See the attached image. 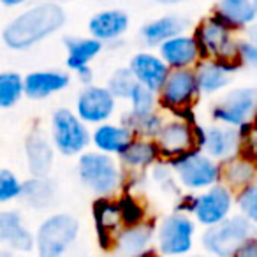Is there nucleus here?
<instances>
[{
	"mask_svg": "<svg viewBox=\"0 0 257 257\" xmlns=\"http://www.w3.org/2000/svg\"><path fill=\"white\" fill-rule=\"evenodd\" d=\"M185 27V22L176 16H166V18L155 20V22L148 23L143 29V37L150 44L166 43V41L176 37Z\"/></svg>",
	"mask_w": 257,
	"mask_h": 257,
	"instance_id": "obj_26",
	"label": "nucleus"
},
{
	"mask_svg": "<svg viewBox=\"0 0 257 257\" xmlns=\"http://www.w3.org/2000/svg\"><path fill=\"white\" fill-rule=\"evenodd\" d=\"M234 257H257V241L255 239L246 241L245 245L234 253Z\"/></svg>",
	"mask_w": 257,
	"mask_h": 257,
	"instance_id": "obj_39",
	"label": "nucleus"
},
{
	"mask_svg": "<svg viewBox=\"0 0 257 257\" xmlns=\"http://www.w3.org/2000/svg\"><path fill=\"white\" fill-rule=\"evenodd\" d=\"M159 2H164V4H169V2H180V0H159Z\"/></svg>",
	"mask_w": 257,
	"mask_h": 257,
	"instance_id": "obj_43",
	"label": "nucleus"
},
{
	"mask_svg": "<svg viewBox=\"0 0 257 257\" xmlns=\"http://www.w3.org/2000/svg\"><path fill=\"white\" fill-rule=\"evenodd\" d=\"M199 43L192 37L176 36L162 44V57L173 67H187L197 58Z\"/></svg>",
	"mask_w": 257,
	"mask_h": 257,
	"instance_id": "obj_18",
	"label": "nucleus"
},
{
	"mask_svg": "<svg viewBox=\"0 0 257 257\" xmlns=\"http://www.w3.org/2000/svg\"><path fill=\"white\" fill-rule=\"evenodd\" d=\"M257 178V166L250 159H234L224 169V180L232 189H248Z\"/></svg>",
	"mask_w": 257,
	"mask_h": 257,
	"instance_id": "obj_25",
	"label": "nucleus"
},
{
	"mask_svg": "<svg viewBox=\"0 0 257 257\" xmlns=\"http://www.w3.org/2000/svg\"><path fill=\"white\" fill-rule=\"evenodd\" d=\"M53 138L58 150L65 155L81 152L88 143L85 125L69 109H58L53 116Z\"/></svg>",
	"mask_w": 257,
	"mask_h": 257,
	"instance_id": "obj_5",
	"label": "nucleus"
},
{
	"mask_svg": "<svg viewBox=\"0 0 257 257\" xmlns=\"http://www.w3.org/2000/svg\"><path fill=\"white\" fill-rule=\"evenodd\" d=\"M118 206H120L121 215H123V222L128 225H136L138 222L141 220V217H143V210H141L136 201L131 199V197H123Z\"/></svg>",
	"mask_w": 257,
	"mask_h": 257,
	"instance_id": "obj_36",
	"label": "nucleus"
},
{
	"mask_svg": "<svg viewBox=\"0 0 257 257\" xmlns=\"http://www.w3.org/2000/svg\"><path fill=\"white\" fill-rule=\"evenodd\" d=\"M131 71L134 72L138 83L148 86L152 92H154V90H161L169 76L168 65H166L161 58L154 57V55H148V53L136 55L133 60Z\"/></svg>",
	"mask_w": 257,
	"mask_h": 257,
	"instance_id": "obj_14",
	"label": "nucleus"
},
{
	"mask_svg": "<svg viewBox=\"0 0 257 257\" xmlns=\"http://www.w3.org/2000/svg\"><path fill=\"white\" fill-rule=\"evenodd\" d=\"M138 85V79L133 71L127 69H120L116 71L109 79V90L113 95L118 97H131Z\"/></svg>",
	"mask_w": 257,
	"mask_h": 257,
	"instance_id": "obj_32",
	"label": "nucleus"
},
{
	"mask_svg": "<svg viewBox=\"0 0 257 257\" xmlns=\"http://www.w3.org/2000/svg\"><path fill=\"white\" fill-rule=\"evenodd\" d=\"M64 11L57 4H43L11 22L4 30V41L9 48L25 50L60 29Z\"/></svg>",
	"mask_w": 257,
	"mask_h": 257,
	"instance_id": "obj_1",
	"label": "nucleus"
},
{
	"mask_svg": "<svg viewBox=\"0 0 257 257\" xmlns=\"http://www.w3.org/2000/svg\"><path fill=\"white\" fill-rule=\"evenodd\" d=\"M257 107V88H238L229 92L215 106L213 116L229 125H243Z\"/></svg>",
	"mask_w": 257,
	"mask_h": 257,
	"instance_id": "obj_6",
	"label": "nucleus"
},
{
	"mask_svg": "<svg viewBox=\"0 0 257 257\" xmlns=\"http://www.w3.org/2000/svg\"><path fill=\"white\" fill-rule=\"evenodd\" d=\"M121 220H123V215L118 204L107 203V201H99L95 204L97 232L104 246H107V241H111V236L120 227Z\"/></svg>",
	"mask_w": 257,
	"mask_h": 257,
	"instance_id": "obj_23",
	"label": "nucleus"
},
{
	"mask_svg": "<svg viewBox=\"0 0 257 257\" xmlns=\"http://www.w3.org/2000/svg\"><path fill=\"white\" fill-rule=\"evenodd\" d=\"M22 194L29 204H32V206H36V208H44L51 203L53 185L44 178H36L23 185Z\"/></svg>",
	"mask_w": 257,
	"mask_h": 257,
	"instance_id": "obj_30",
	"label": "nucleus"
},
{
	"mask_svg": "<svg viewBox=\"0 0 257 257\" xmlns=\"http://www.w3.org/2000/svg\"><path fill=\"white\" fill-rule=\"evenodd\" d=\"M239 208L246 218L257 222V183L245 189L239 196Z\"/></svg>",
	"mask_w": 257,
	"mask_h": 257,
	"instance_id": "obj_35",
	"label": "nucleus"
},
{
	"mask_svg": "<svg viewBox=\"0 0 257 257\" xmlns=\"http://www.w3.org/2000/svg\"><path fill=\"white\" fill-rule=\"evenodd\" d=\"M69 78L62 72H32L25 79V92L32 99H43L65 88Z\"/></svg>",
	"mask_w": 257,
	"mask_h": 257,
	"instance_id": "obj_20",
	"label": "nucleus"
},
{
	"mask_svg": "<svg viewBox=\"0 0 257 257\" xmlns=\"http://www.w3.org/2000/svg\"><path fill=\"white\" fill-rule=\"evenodd\" d=\"M245 150H246V155H248L252 161H257V128L252 131L248 134L245 141Z\"/></svg>",
	"mask_w": 257,
	"mask_h": 257,
	"instance_id": "obj_38",
	"label": "nucleus"
},
{
	"mask_svg": "<svg viewBox=\"0 0 257 257\" xmlns=\"http://www.w3.org/2000/svg\"><path fill=\"white\" fill-rule=\"evenodd\" d=\"M0 257H15V255H11V253H8V252H2V255Z\"/></svg>",
	"mask_w": 257,
	"mask_h": 257,
	"instance_id": "obj_44",
	"label": "nucleus"
},
{
	"mask_svg": "<svg viewBox=\"0 0 257 257\" xmlns=\"http://www.w3.org/2000/svg\"><path fill=\"white\" fill-rule=\"evenodd\" d=\"M78 234V220L72 215L60 213L50 217L37 232L39 257H60Z\"/></svg>",
	"mask_w": 257,
	"mask_h": 257,
	"instance_id": "obj_3",
	"label": "nucleus"
},
{
	"mask_svg": "<svg viewBox=\"0 0 257 257\" xmlns=\"http://www.w3.org/2000/svg\"><path fill=\"white\" fill-rule=\"evenodd\" d=\"M199 46L206 51L208 55H213L220 60H232L239 58V46L232 43L229 30L225 23L218 20H206L199 29Z\"/></svg>",
	"mask_w": 257,
	"mask_h": 257,
	"instance_id": "obj_8",
	"label": "nucleus"
},
{
	"mask_svg": "<svg viewBox=\"0 0 257 257\" xmlns=\"http://www.w3.org/2000/svg\"><path fill=\"white\" fill-rule=\"evenodd\" d=\"M67 65L71 69H78L79 71V69L86 67V64L99 53L102 44H100L99 39H72L67 41Z\"/></svg>",
	"mask_w": 257,
	"mask_h": 257,
	"instance_id": "obj_27",
	"label": "nucleus"
},
{
	"mask_svg": "<svg viewBox=\"0 0 257 257\" xmlns=\"http://www.w3.org/2000/svg\"><path fill=\"white\" fill-rule=\"evenodd\" d=\"M133 114H150L154 109V95H152V90L148 86L138 83L136 88H134L133 95Z\"/></svg>",
	"mask_w": 257,
	"mask_h": 257,
	"instance_id": "obj_33",
	"label": "nucleus"
},
{
	"mask_svg": "<svg viewBox=\"0 0 257 257\" xmlns=\"http://www.w3.org/2000/svg\"><path fill=\"white\" fill-rule=\"evenodd\" d=\"M208 155L217 159L229 157L234 154V150L239 145V134L234 128H210L206 133V138L203 141Z\"/></svg>",
	"mask_w": 257,
	"mask_h": 257,
	"instance_id": "obj_21",
	"label": "nucleus"
},
{
	"mask_svg": "<svg viewBox=\"0 0 257 257\" xmlns=\"http://www.w3.org/2000/svg\"><path fill=\"white\" fill-rule=\"evenodd\" d=\"M253 6H255V11H257V0H253Z\"/></svg>",
	"mask_w": 257,
	"mask_h": 257,
	"instance_id": "obj_45",
	"label": "nucleus"
},
{
	"mask_svg": "<svg viewBox=\"0 0 257 257\" xmlns=\"http://www.w3.org/2000/svg\"><path fill=\"white\" fill-rule=\"evenodd\" d=\"M25 83L22 81L18 74L15 72H4L0 76V106L9 107L20 99Z\"/></svg>",
	"mask_w": 257,
	"mask_h": 257,
	"instance_id": "obj_31",
	"label": "nucleus"
},
{
	"mask_svg": "<svg viewBox=\"0 0 257 257\" xmlns=\"http://www.w3.org/2000/svg\"><path fill=\"white\" fill-rule=\"evenodd\" d=\"M197 90H199L197 76L189 69H176L169 72L162 86V100L173 109H183L192 102Z\"/></svg>",
	"mask_w": 257,
	"mask_h": 257,
	"instance_id": "obj_9",
	"label": "nucleus"
},
{
	"mask_svg": "<svg viewBox=\"0 0 257 257\" xmlns=\"http://www.w3.org/2000/svg\"><path fill=\"white\" fill-rule=\"evenodd\" d=\"M196 145L194 131L185 121H171L162 125L157 134V147L166 157H183Z\"/></svg>",
	"mask_w": 257,
	"mask_h": 257,
	"instance_id": "obj_11",
	"label": "nucleus"
},
{
	"mask_svg": "<svg viewBox=\"0 0 257 257\" xmlns=\"http://www.w3.org/2000/svg\"><path fill=\"white\" fill-rule=\"evenodd\" d=\"M248 37H250V41H252V44H257V25L248 30Z\"/></svg>",
	"mask_w": 257,
	"mask_h": 257,
	"instance_id": "obj_40",
	"label": "nucleus"
},
{
	"mask_svg": "<svg viewBox=\"0 0 257 257\" xmlns=\"http://www.w3.org/2000/svg\"><path fill=\"white\" fill-rule=\"evenodd\" d=\"M231 208V194L225 187H213L196 201V215L199 222L215 225L224 222Z\"/></svg>",
	"mask_w": 257,
	"mask_h": 257,
	"instance_id": "obj_13",
	"label": "nucleus"
},
{
	"mask_svg": "<svg viewBox=\"0 0 257 257\" xmlns=\"http://www.w3.org/2000/svg\"><path fill=\"white\" fill-rule=\"evenodd\" d=\"M218 18L229 25H246L255 18L257 11L252 0H220L217 6Z\"/></svg>",
	"mask_w": 257,
	"mask_h": 257,
	"instance_id": "obj_24",
	"label": "nucleus"
},
{
	"mask_svg": "<svg viewBox=\"0 0 257 257\" xmlns=\"http://www.w3.org/2000/svg\"><path fill=\"white\" fill-rule=\"evenodd\" d=\"M194 224L185 215H171L162 222L159 229V245L164 253L180 255L185 253L192 246Z\"/></svg>",
	"mask_w": 257,
	"mask_h": 257,
	"instance_id": "obj_7",
	"label": "nucleus"
},
{
	"mask_svg": "<svg viewBox=\"0 0 257 257\" xmlns=\"http://www.w3.org/2000/svg\"><path fill=\"white\" fill-rule=\"evenodd\" d=\"M176 171L183 185L190 189H201L208 187L218 178V168L211 159L203 157L199 154L183 155L176 162Z\"/></svg>",
	"mask_w": 257,
	"mask_h": 257,
	"instance_id": "obj_10",
	"label": "nucleus"
},
{
	"mask_svg": "<svg viewBox=\"0 0 257 257\" xmlns=\"http://www.w3.org/2000/svg\"><path fill=\"white\" fill-rule=\"evenodd\" d=\"M79 76H81L83 81H90V71H88L86 67L79 69Z\"/></svg>",
	"mask_w": 257,
	"mask_h": 257,
	"instance_id": "obj_41",
	"label": "nucleus"
},
{
	"mask_svg": "<svg viewBox=\"0 0 257 257\" xmlns=\"http://www.w3.org/2000/svg\"><path fill=\"white\" fill-rule=\"evenodd\" d=\"M114 109V99L111 90L90 86L83 90L78 99V113L86 121H104Z\"/></svg>",
	"mask_w": 257,
	"mask_h": 257,
	"instance_id": "obj_12",
	"label": "nucleus"
},
{
	"mask_svg": "<svg viewBox=\"0 0 257 257\" xmlns=\"http://www.w3.org/2000/svg\"><path fill=\"white\" fill-rule=\"evenodd\" d=\"M145 257H155V255H145Z\"/></svg>",
	"mask_w": 257,
	"mask_h": 257,
	"instance_id": "obj_46",
	"label": "nucleus"
},
{
	"mask_svg": "<svg viewBox=\"0 0 257 257\" xmlns=\"http://www.w3.org/2000/svg\"><path fill=\"white\" fill-rule=\"evenodd\" d=\"M93 143L102 152H118L123 150L133 143V131L128 127H114V125H100L93 134Z\"/></svg>",
	"mask_w": 257,
	"mask_h": 257,
	"instance_id": "obj_22",
	"label": "nucleus"
},
{
	"mask_svg": "<svg viewBox=\"0 0 257 257\" xmlns=\"http://www.w3.org/2000/svg\"><path fill=\"white\" fill-rule=\"evenodd\" d=\"M250 224L243 217H232L215 224L204 232L203 243L211 253L218 257H232L246 243Z\"/></svg>",
	"mask_w": 257,
	"mask_h": 257,
	"instance_id": "obj_2",
	"label": "nucleus"
},
{
	"mask_svg": "<svg viewBox=\"0 0 257 257\" xmlns=\"http://www.w3.org/2000/svg\"><path fill=\"white\" fill-rule=\"evenodd\" d=\"M27 161L36 178H44L53 162V152L46 138L39 133H32L27 140Z\"/></svg>",
	"mask_w": 257,
	"mask_h": 257,
	"instance_id": "obj_17",
	"label": "nucleus"
},
{
	"mask_svg": "<svg viewBox=\"0 0 257 257\" xmlns=\"http://www.w3.org/2000/svg\"><path fill=\"white\" fill-rule=\"evenodd\" d=\"M161 154L157 143H148V141H133L121 154L125 164L136 166V168H145L152 164Z\"/></svg>",
	"mask_w": 257,
	"mask_h": 257,
	"instance_id": "obj_29",
	"label": "nucleus"
},
{
	"mask_svg": "<svg viewBox=\"0 0 257 257\" xmlns=\"http://www.w3.org/2000/svg\"><path fill=\"white\" fill-rule=\"evenodd\" d=\"M23 187L20 185V182L16 180V176L11 171L4 169L0 173V201H9L13 197H16L18 194H22Z\"/></svg>",
	"mask_w": 257,
	"mask_h": 257,
	"instance_id": "obj_34",
	"label": "nucleus"
},
{
	"mask_svg": "<svg viewBox=\"0 0 257 257\" xmlns=\"http://www.w3.org/2000/svg\"><path fill=\"white\" fill-rule=\"evenodd\" d=\"M128 27V18L121 11L99 13L90 22V32L95 39H114L121 36Z\"/></svg>",
	"mask_w": 257,
	"mask_h": 257,
	"instance_id": "obj_19",
	"label": "nucleus"
},
{
	"mask_svg": "<svg viewBox=\"0 0 257 257\" xmlns=\"http://www.w3.org/2000/svg\"><path fill=\"white\" fill-rule=\"evenodd\" d=\"M0 238L16 250H30L34 245L32 234L23 227L18 211H4L0 215Z\"/></svg>",
	"mask_w": 257,
	"mask_h": 257,
	"instance_id": "obj_16",
	"label": "nucleus"
},
{
	"mask_svg": "<svg viewBox=\"0 0 257 257\" xmlns=\"http://www.w3.org/2000/svg\"><path fill=\"white\" fill-rule=\"evenodd\" d=\"M152 239V227L145 224L131 225L128 229L121 231L114 239V250L118 257H138L145 252Z\"/></svg>",
	"mask_w": 257,
	"mask_h": 257,
	"instance_id": "obj_15",
	"label": "nucleus"
},
{
	"mask_svg": "<svg viewBox=\"0 0 257 257\" xmlns=\"http://www.w3.org/2000/svg\"><path fill=\"white\" fill-rule=\"evenodd\" d=\"M239 57L248 65H252L253 69H257V44L241 43L239 44Z\"/></svg>",
	"mask_w": 257,
	"mask_h": 257,
	"instance_id": "obj_37",
	"label": "nucleus"
},
{
	"mask_svg": "<svg viewBox=\"0 0 257 257\" xmlns=\"http://www.w3.org/2000/svg\"><path fill=\"white\" fill-rule=\"evenodd\" d=\"M79 176L97 194H109L120 182V173L113 159L102 154H86L79 159Z\"/></svg>",
	"mask_w": 257,
	"mask_h": 257,
	"instance_id": "obj_4",
	"label": "nucleus"
},
{
	"mask_svg": "<svg viewBox=\"0 0 257 257\" xmlns=\"http://www.w3.org/2000/svg\"><path fill=\"white\" fill-rule=\"evenodd\" d=\"M197 85H199V90L206 93L217 92L222 86L227 85L229 81V74H227V67L220 64H203L197 69Z\"/></svg>",
	"mask_w": 257,
	"mask_h": 257,
	"instance_id": "obj_28",
	"label": "nucleus"
},
{
	"mask_svg": "<svg viewBox=\"0 0 257 257\" xmlns=\"http://www.w3.org/2000/svg\"><path fill=\"white\" fill-rule=\"evenodd\" d=\"M4 6H16V4H22L23 0H2Z\"/></svg>",
	"mask_w": 257,
	"mask_h": 257,
	"instance_id": "obj_42",
	"label": "nucleus"
}]
</instances>
